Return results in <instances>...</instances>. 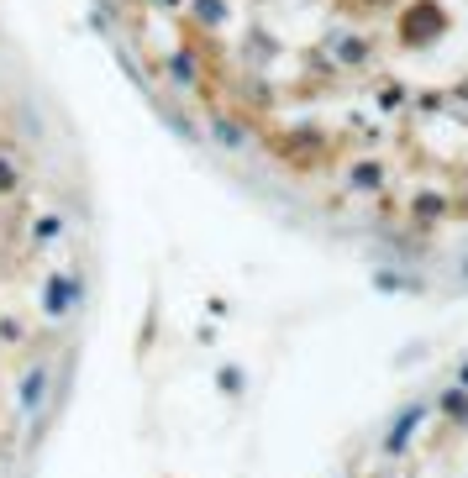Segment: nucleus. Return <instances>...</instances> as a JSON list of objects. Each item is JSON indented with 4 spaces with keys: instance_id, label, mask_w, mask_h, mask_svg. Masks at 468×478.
<instances>
[{
    "instance_id": "nucleus-1",
    "label": "nucleus",
    "mask_w": 468,
    "mask_h": 478,
    "mask_svg": "<svg viewBox=\"0 0 468 478\" xmlns=\"http://www.w3.org/2000/svg\"><path fill=\"white\" fill-rule=\"evenodd\" d=\"M463 379H468V368H463Z\"/></svg>"
}]
</instances>
